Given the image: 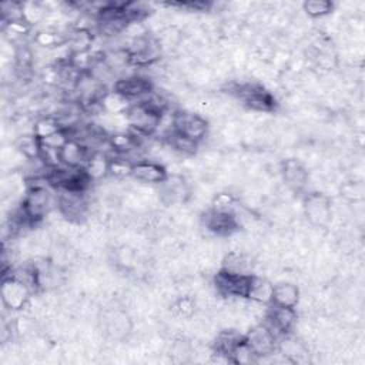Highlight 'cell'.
Listing matches in <instances>:
<instances>
[{"instance_id": "8992f818", "label": "cell", "mask_w": 365, "mask_h": 365, "mask_svg": "<svg viewBox=\"0 0 365 365\" xmlns=\"http://www.w3.org/2000/svg\"><path fill=\"white\" fill-rule=\"evenodd\" d=\"M244 339L257 355V361L262 356H271L277 351L278 336L265 322L251 327L244 334Z\"/></svg>"}, {"instance_id": "f1b7e54d", "label": "cell", "mask_w": 365, "mask_h": 365, "mask_svg": "<svg viewBox=\"0 0 365 365\" xmlns=\"http://www.w3.org/2000/svg\"><path fill=\"white\" fill-rule=\"evenodd\" d=\"M341 195L351 202H359L364 198V185L359 180L346 181L341 185Z\"/></svg>"}, {"instance_id": "4dcf8cb0", "label": "cell", "mask_w": 365, "mask_h": 365, "mask_svg": "<svg viewBox=\"0 0 365 365\" xmlns=\"http://www.w3.org/2000/svg\"><path fill=\"white\" fill-rule=\"evenodd\" d=\"M70 140V134L66 131V130H60L43 140H38L41 145H47V147H51V148H58L61 150V147Z\"/></svg>"}, {"instance_id": "7402d4cb", "label": "cell", "mask_w": 365, "mask_h": 365, "mask_svg": "<svg viewBox=\"0 0 365 365\" xmlns=\"http://www.w3.org/2000/svg\"><path fill=\"white\" fill-rule=\"evenodd\" d=\"M60 130H63V128H61L57 117H54L51 114H43L33 123V134L38 140H43Z\"/></svg>"}, {"instance_id": "2e32d148", "label": "cell", "mask_w": 365, "mask_h": 365, "mask_svg": "<svg viewBox=\"0 0 365 365\" xmlns=\"http://www.w3.org/2000/svg\"><path fill=\"white\" fill-rule=\"evenodd\" d=\"M301 292L297 284L291 281H279L274 284V292H272V302L278 307H288L295 308L299 304Z\"/></svg>"}, {"instance_id": "d6986e66", "label": "cell", "mask_w": 365, "mask_h": 365, "mask_svg": "<svg viewBox=\"0 0 365 365\" xmlns=\"http://www.w3.org/2000/svg\"><path fill=\"white\" fill-rule=\"evenodd\" d=\"M244 339V334L235 328L222 329L217 334L214 341V352L225 356L230 361V354L232 349Z\"/></svg>"}, {"instance_id": "83f0119b", "label": "cell", "mask_w": 365, "mask_h": 365, "mask_svg": "<svg viewBox=\"0 0 365 365\" xmlns=\"http://www.w3.org/2000/svg\"><path fill=\"white\" fill-rule=\"evenodd\" d=\"M230 362L240 364V365H250L257 362V355L251 349V346L247 344L245 339H242L230 354Z\"/></svg>"}, {"instance_id": "ffe728a7", "label": "cell", "mask_w": 365, "mask_h": 365, "mask_svg": "<svg viewBox=\"0 0 365 365\" xmlns=\"http://www.w3.org/2000/svg\"><path fill=\"white\" fill-rule=\"evenodd\" d=\"M66 43L70 47L73 54L74 53L90 51L93 48V44H94V36H93L91 30L71 27V29L67 30Z\"/></svg>"}, {"instance_id": "44dd1931", "label": "cell", "mask_w": 365, "mask_h": 365, "mask_svg": "<svg viewBox=\"0 0 365 365\" xmlns=\"http://www.w3.org/2000/svg\"><path fill=\"white\" fill-rule=\"evenodd\" d=\"M110 158L101 153H91L83 167L91 181H100L108 175Z\"/></svg>"}, {"instance_id": "9a60e30c", "label": "cell", "mask_w": 365, "mask_h": 365, "mask_svg": "<svg viewBox=\"0 0 365 365\" xmlns=\"http://www.w3.org/2000/svg\"><path fill=\"white\" fill-rule=\"evenodd\" d=\"M272 292H274V284L262 275H251L247 298L252 302L261 304V305H271L272 302Z\"/></svg>"}, {"instance_id": "4316f807", "label": "cell", "mask_w": 365, "mask_h": 365, "mask_svg": "<svg viewBox=\"0 0 365 365\" xmlns=\"http://www.w3.org/2000/svg\"><path fill=\"white\" fill-rule=\"evenodd\" d=\"M47 11L41 3L37 1H24L23 3V20L29 26H34L44 21Z\"/></svg>"}, {"instance_id": "9c48e42d", "label": "cell", "mask_w": 365, "mask_h": 365, "mask_svg": "<svg viewBox=\"0 0 365 365\" xmlns=\"http://www.w3.org/2000/svg\"><path fill=\"white\" fill-rule=\"evenodd\" d=\"M202 227L217 237H230L238 231V224L234 212H218L208 210L201 217Z\"/></svg>"}, {"instance_id": "3957f363", "label": "cell", "mask_w": 365, "mask_h": 365, "mask_svg": "<svg viewBox=\"0 0 365 365\" xmlns=\"http://www.w3.org/2000/svg\"><path fill=\"white\" fill-rule=\"evenodd\" d=\"M174 130L178 134L201 144L210 133L208 121L198 113L188 110H177L174 118Z\"/></svg>"}, {"instance_id": "f546056e", "label": "cell", "mask_w": 365, "mask_h": 365, "mask_svg": "<svg viewBox=\"0 0 365 365\" xmlns=\"http://www.w3.org/2000/svg\"><path fill=\"white\" fill-rule=\"evenodd\" d=\"M1 20L3 24L23 20V3L6 1L1 4Z\"/></svg>"}, {"instance_id": "30bf717a", "label": "cell", "mask_w": 365, "mask_h": 365, "mask_svg": "<svg viewBox=\"0 0 365 365\" xmlns=\"http://www.w3.org/2000/svg\"><path fill=\"white\" fill-rule=\"evenodd\" d=\"M297 309L288 307H278L271 304V308L265 314V324L277 336L289 334L297 325Z\"/></svg>"}, {"instance_id": "6da1fadb", "label": "cell", "mask_w": 365, "mask_h": 365, "mask_svg": "<svg viewBox=\"0 0 365 365\" xmlns=\"http://www.w3.org/2000/svg\"><path fill=\"white\" fill-rule=\"evenodd\" d=\"M37 181H38V177H33L30 180L20 205L24 217L31 225L46 218V215H48L50 211L53 210L54 204L57 205V198L54 200L53 194L47 188V185H50L48 181H44V182H37Z\"/></svg>"}, {"instance_id": "484cf974", "label": "cell", "mask_w": 365, "mask_h": 365, "mask_svg": "<svg viewBox=\"0 0 365 365\" xmlns=\"http://www.w3.org/2000/svg\"><path fill=\"white\" fill-rule=\"evenodd\" d=\"M238 207L237 197L230 191H220L211 198V210L218 212H234Z\"/></svg>"}, {"instance_id": "5b68a950", "label": "cell", "mask_w": 365, "mask_h": 365, "mask_svg": "<svg viewBox=\"0 0 365 365\" xmlns=\"http://www.w3.org/2000/svg\"><path fill=\"white\" fill-rule=\"evenodd\" d=\"M33 294L34 292L26 284L20 282L19 279H16L10 275L3 277L0 297H1L3 305L9 311H20V309L26 308L30 304Z\"/></svg>"}, {"instance_id": "8fae6325", "label": "cell", "mask_w": 365, "mask_h": 365, "mask_svg": "<svg viewBox=\"0 0 365 365\" xmlns=\"http://www.w3.org/2000/svg\"><path fill=\"white\" fill-rule=\"evenodd\" d=\"M168 173L164 164L153 160H140L133 164L131 178L147 185H160Z\"/></svg>"}, {"instance_id": "e0dca14e", "label": "cell", "mask_w": 365, "mask_h": 365, "mask_svg": "<svg viewBox=\"0 0 365 365\" xmlns=\"http://www.w3.org/2000/svg\"><path fill=\"white\" fill-rule=\"evenodd\" d=\"M252 258L245 251H228L221 262V269L232 274L252 275Z\"/></svg>"}, {"instance_id": "52a82bcc", "label": "cell", "mask_w": 365, "mask_h": 365, "mask_svg": "<svg viewBox=\"0 0 365 365\" xmlns=\"http://www.w3.org/2000/svg\"><path fill=\"white\" fill-rule=\"evenodd\" d=\"M251 275L232 274L220 269L214 277V287L220 297L225 298H247Z\"/></svg>"}, {"instance_id": "d4e9b609", "label": "cell", "mask_w": 365, "mask_h": 365, "mask_svg": "<svg viewBox=\"0 0 365 365\" xmlns=\"http://www.w3.org/2000/svg\"><path fill=\"white\" fill-rule=\"evenodd\" d=\"M131 173H133V163L130 160H127L123 155H115V157L110 158L108 175L111 178H115V180L130 178Z\"/></svg>"}, {"instance_id": "277c9868", "label": "cell", "mask_w": 365, "mask_h": 365, "mask_svg": "<svg viewBox=\"0 0 365 365\" xmlns=\"http://www.w3.org/2000/svg\"><path fill=\"white\" fill-rule=\"evenodd\" d=\"M160 113L150 108L144 103H133L125 114L128 128L143 135L155 134L160 124Z\"/></svg>"}, {"instance_id": "5bb4252c", "label": "cell", "mask_w": 365, "mask_h": 365, "mask_svg": "<svg viewBox=\"0 0 365 365\" xmlns=\"http://www.w3.org/2000/svg\"><path fill=\"white\" fill-rule=\"evenodd\" d=\"M63 165L71 168H83L91 151L80 141L70 138L60 150Z\"/></svg>"}, {"instance_id": "7a4b0ae2", "label": "cell", "mask_w": 365, "mask_h": 365, "mask_svg": "<svg viewBox=\"0 0 365 365\" xmlns=\"http://www.w3.org/2000/svg\"><path fill=\"white\" fill-rule=\"evenodd\" d=\"M302 211L308 222L315 228H327L332 221V202L324 192H308L302 201Z\"/></svg>"}, {"instance_id": "7c38bea8", "label": "cell", "mask_w": 365, "mask_h": 365, "mask_svg": "<svg viewBox=\"0 0 365 365\" xmlns=\"http://www.w3.org/2000/svg\"><path fill=\"white\" fill-rule=\"evenodd\" d=\"M281 175L285 185L295 192L302 191L309 181V174L307 167L301 160H297V158H287L282 161Z\"/></svg>"}, {"instance_id": "cb8c5ba5", "label": "cell", "mask_w": 365, "mask_h": 365, "mask_svg": "<svg viewBox=\"0 0 365 365\" xmlns=\"http://www.w3.org/2000/svg\"><path fill=\"white\" fill-rule=\"evenodd\" d=\"M301 9L311 19H324L334 11V3L328 0H307L301 4Z\"/></svg>"}, {"instance_id": "4fadbf2b", "label": "cell", "mask_w": 365, "mask_h": 365, "mask_svg": "<svg viewBox=\"0 0 365 365\" xmlns=\"http://www.w3.org/2000/svg\"><path fill=\"white\" fill-rule=\"evenodd\" d=\"M113 88L117 90L120 94H123L124 97H127L131 101L135 98H138V101H141L153 90V86H151L150 80H147L141 74L135 73L133 76L118 78Z\"/></svg>"}, {"instance_id": "ac0fdd59", "label": "cell", "mask_w": 365, "mask_h": 365, "mask_svg": "<svg viewBox=\"0 0 365 365\" xmlns=\"http://www.w3.org/2000/svg\"><path fill=\"white\" fill-rule=\"evenodd\" d=\"M100 107L104 113L107 114H114V115H121V114H127L128 108L131 107V100H128L127 97H124L123 94H120L117 90L114 88H107L100 100Z\"/></svg>"}, {"instance_id": "ba28073f", "label": "cell", "mask_w": 365, "mask_h": 365, "mask_svg": "<svg viewBox=\"0 0 365 365\" xmlns=\"http://www.w3.org/2000/svg\"><path fill=\"white\" fill-rule=\"evenodd\" d=\"M158 197L165 205L184 204L190 198V187L181 174H168L160 184Z\"/></svg>"}, {"instance_id": "603a6c76", "label": "cell", "mask_w": 365, "mask_h": 365, "mask_svg": "<svg viewBox=\"0 0 365 365\" xmlns=\"http://www.w3.org/2000/svg\"><path fill=\"white\" fill-rule=\"evenodd\" d=\"M197 312V301L190 295H182L171 302V314L181 319H191Z\"/></svg>"}]
</instances>
